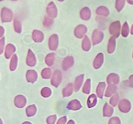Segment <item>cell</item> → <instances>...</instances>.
I'll list each match as a JSON object with an SVG mask.
<instances>
[{
  "label": "cell",
  "mask_w": 133,
  "mask_h": 124,
  "mask_svg": "<svg viewBox=\"0 0 133 124\" xmlns=\"http://www.w3.org/2000/svg\"><path fill=\"white\" fill-rule=\"evenodd\" d=\"M62 80V74L60 70H56L53 72L51 79V84L52 86L57 88L61 84Z\"/></svg>",
  "instance_id": "3"
},
{
  "label": "cell",
  "mask_w": 133,
  "mask_h": 124,
  "mask_svg": "<svg viewBox=\"0 0 133 124\" xmlns=\"http://www.w3.org/2000/svg\"><path fill=\"white\" fill-rule=\"evenodd\" d=\"M129 86L133 88V75H131L129 78Z\"/></svg>",
  "instance_id": "43"
},
{
  "label": "cell",
  "mask_w": 133,
  "mask_h": 124,
  "mask_svg": "<svg viewBox=\"0 0 133 124\" xmlns=\"http://www.w3.org/2000/svg\"><path fill=\"white\" fill-rule=\"evenodd\" d=\"M46 12L48 16L52 18H55L58 15V10L54 2L51 1L48 4L46 8Z\"/></svg>",
  "instance_id": "6"
},
{
  "label": "cell",
  "mask_w": 133,
  "mask_h": 124,
  "mask_svg": "<svg viewBox=\"0 0 133 124\" xmlns=\"http://www.w3.org/2000/svg\"><path fill=\"white\" fill-rule=\"evenodd\" d=\"M51 95V90L48 87H44L41 90V96L44 97H49Z\"/></svg>",
  "instance_id": "38"
},
{
  "label": "cell",
  "mask_w": 133,
  "mask_h": 124,
  "mask_svg": "<svg viewBox=\"0 0 133 124\" xmlns=\"http://www.w3.org/2000/svg\"><path fill=\"white\" fill-rule=\"evenodd\" d=\"M53 23H54V19L53 18H51L49 16H44V21H43V25L45 27L47 28H50L52 25H53Z\"/></svg>",
  "instance_id": "30"
},
{
  "label": "cell",
  "mask_w": 133,
  "mask_h": 124,
  "mask_svg": "<svg viewBox=\"0 0 133 124\" xmlns=\"http://www.w3.org/2000/svg\"><path fill=\"white\" fill-rule=\"evenodd\" d=\"M26 64L27 66L31 67H33L36 64V58L34 53L31 49L28 50L27 58H26Z\"/></svg>",
  "instance_id": "10"
},
{
  "label": "cell",
  "mask_w": 133,
  "mask_h": 124,
  "mask_svg": "<svg viewBox=\"0 0 133 124\" xmlns=\"http://www.w3.org/2000/svg\"><path fill=\"white\" fill-rule=\"evenodd\" d=\"M107 82L109 85H116L119 82V75L114 73L109 74L107 78Z\"/></svg>",
  "instance_id": "11"
},
{
  "label": "cell",
  "mask_w": 133,
  "mask_h": 124,
  "mask_svg": "<svg viewBox=\"0 0 133 124\" xmlns=\"http://www.w3.org/2000/svg\"><path fill=\"white\" fill-rule=\"evenodd\" d=\"M109 124H121L120 120L118 117H113L109 120Z\"/></svg>",
  "instance_id": "40"
},
{
  "label": "cell",
  "mask_w": 133,
  "mask_h": 124,
  "mask_svg": "<svg viewBox=\"0 0 133 124\" xmlns=\"http://www.w3.org/2000/svg\"><path fill=\"white\" fill-rule=\"evenodd\" d=\"M104 38V34L99 29H95L92 32V41L94 45H96L97 44L101 42Z\"/></svg>",
  "instance_id": "4"
},
{
  "label": "cell",
  "mask_w": 133,
  "mask_h": 124,
  "mask_svg": "<svg viewBox=\"0 0 133 124\" xmlns=\"http://www.w3.org/2000/svg\"><path fill=\"white\" fill-rule=\"evenodd\" d=\"M129 34V27L127 22H124L122 29V35L123 37H127Z\"/></svg>",
  "instance_id": "36"
},
{
  "label": "cell",
  "mask_w": 133,
  "mask_h": 124,
  "mask_svg": "<svg viewBox=\"0 0 133 124\" xmlns=\"http://www.w3.org/2000/svg\"><path fill=\"white\" fill-rule=\"evenodd\" d=\"M11 1H18V0H11Z\"/></svg>",
  "instance_id": "51"
},
{
  "label": "cell",
  "mask_w": 133,
  "mask_h": 124,
  "mask_svg": "<svg viewBox=\"0 0 133 124\" xmlns=\"http://www.w3.org/2000/svg\"><path fill=\"white\" fill-rule=\"evenodd\" d=\"M14 31L18 33H20L22 32V24L17 17H15L14 19Z\"/></svg>",
  "instance_id": "34"
},
{
  "label": "cell",
  "mask_w": 133,
  "mask_h": 124,
  "mask_svg": "<svg viewBox=\"0 0 133 124\" xmlns=\"http://www.w3.org/2000/svg\"><path fill=\"white\" fill-rule=\"evenodd\" d=\"M27 100L26 98L22 95H18L14 98V105L18 108H23L26 105Z\"/></svg>",
  "instance_id": "12"
},
{
  "label": "cell",
  "mask_w": 133,
  "mask_h": 124,
  "mask_svg": "<svg viewBox=\"0 0 133 124\" xmlns=\"http://www.w3.org/2000/svg\"><path fill=\"white\" fill-rule=\"evenodd\" d=\"M26 114L28 117L33 116L35 115L36 113V107L35 105H31L27 107L26 109Z\"/></svg>",
  "instance_id": "31"
},
{
  "label": "cell",
  "mask_w": 133,
  "mask_h": 124,
  "mask_svg": "<svg viewBox=\"0 0 133 124\" xmlns=\"http://www.w3.org/2000/svg\"><path fill=\"white\" fill-rule=\"evenodd\" d=\"M91 90V80L90 79H88L84 83V86L83 87V92L85 94H89Z\"/></svg>",
  "instance_id": "32"
},
{
  "label": "cell",
  "mask_w": 133,
  "mask_h": 124,
  "mask_svg": "<svg viewBox=\"0 0 133 124\" xmlns=\"http://www.w3.org/2000/svg\"><path fill=\"white\" fill-rule=\"evenodd\" d=\"M113 112H114V110H113L112 107H110L107 103H105L103 107V116L110 117L113 114Z\"/></svg>",
  "instance_id": "25"
},
{
  "label": "cell",
  "mask_w": 133,
  "mask_h": 124,
  "mask_svg": "<svg viewBox=\"0 0 133 124\" xmlns=\"http://www.w3.org/2000/svg\"><path fill=\"white\" fill-rule=\"evenodd\" d=\"M45 62L47 64V66L50 67L53 65L55 62V54L53 53H49L47 55V56L45 58Z\"/></svg>",
  "instance_id": "28"
},
{
  "label": "cell",
  "mask_w": 133,
  "mask_h": 124,
  "mask_svg": "<svg viewBox=\"0 0 133 124\" xmlns=\"http://www.w3.org/2000/svg\"><path fill=\"white\" fill-rule=\"evenodd\" d=\"M127 1L130 5H133V0H127Z\"/></svg>",
  "instance_id": "45"
},
{
  "label": "cell",
  "mask_w": 133,
  "mask_h": 124,
  "mask_svg": "<svg viewBox=\"0 0 133 124\" xmlns=\"http://www.w3.org/2000/svg\"><path fill=\"white\" fill-rule=\"evenodd\" d=\"M74 64V58L72 56H68L66 57L63 60L62 63V68L64 70H69L73 66Z\"/></svg>",
  "instance_id": "9"
},
{
  "label": "cell",
  "mask_w": 133,
  "mask_h": 124,
  "mask_svg": "<svg viewBox=\"0 0 133 124\" xmlns=\"http://www.w3.org/2000/svg\"><path fill=\"white\" fill-rule=\"evenodd\" d=\"M51 70L49 68H46L43 69L42 71H41V76L43 79H48L51 77Z\"/></svg>",
  "instance_id": "33"
},
{
  "label": "cell",
  "mask_w": 133,
  "mask_h": 124,
  "mask_svg": "<svg viewBox=\"0 0 133 124\" xmlns=\"http://www.w3.org/2000/svg\"><path fill=\"white\" fill-rule=\"evenodd\" d=\"M119 103V96L117 93L114 94L110 100V104L113 107H116Z\"/></svg>",
  "instance_id": "37"
},
{
  "label": "cell",
  "mask_w": 133,
  "mask_h": 124,
  "mask_svg": "<svg viewBox=\"0 0 133 124\" xmlns=\"http://www.w3.org/2000/svg\"><path fill=\"white\" fill-rule=\"evenodd\" d=\"M22 124H31V123H30V122H23Z\"/></svg>",
  "instance_id": "48"
},
{
  "label": "cell",
  "mask_w": 133,
  "mask_h": 124,
  "mask_svg": "<svg viewBox=\"0 0 133 124\" xmlns=\"http://www.w3.org/2000/svg\"><path fill=\"white\" fill-rule=\"evenodd\" d=\"M83 80H84V74H81L75 78V83H74V89L76 92H78L81 87Z\"/></svg>",
  "instance_id": "22"
},
{
  "label": "cell",
  "mask_w": 133,
  "mask_h": 124,
  "mask_svg": "<svg viewBox=\"0 0 133 124\" xmlns=\"http://www.w3.org/2000/svg\"><path fill=\"white\" fill-rule=\"evenodd\" d=\"M74 88V86L73 85L72 83H69V84H68L64 87V88L62 90V95H63V97H66L71 96L73 93Z\"/></svg>",
  "instance_id": "23"
},
{
  "label": "cell",
  "mask_w": 133,
  "mask_h": 124,
  "mask_svg": "<svg viewBox=\"0 0 133 124\" xmlns=\"http://www.w3.org/2000/svg\"><path fill=\"white\" fill-rule=\"evenodd\" d=\"M0 1H3V0H0Z\"/></svg>",
  "instance_id": "52"
},
{
  "label": "cell",
  "mask_w": 133,
  "mask_h": 124,
  "mask_svg": "<svg viewBox=\"0 0 133 124\" xmlns=\"http://www.w3.org/2000/svg\"><path fill=\"white\" fill-rule=\"evenodd\" d=\"M16 51V48L13 44H9L6 45L5 50V57L6 59H9L12 57V55Z\"/></svg>",
  "instance_id": "17"
},
{
  "label": "cell",
  "mask_w": 133,
  "mask_h": 124,
  "mask_svg": "<svg viewBox=\"0 0 133 124\" xmlns=\"http://www.w3.org/2000/svg\"><path fill=\"white\" fill-rule=\"evenodd\" d=\"M131 35H133V24H132V27H131Z\"/></svg>",
  "instance_id": "47"
},
{
  "label": "cell",
  "mask_w": 133,
  "mask_h": 124,
  "mask_svg": "<svg viewBox=\"0 0 133 124\" xmlns=\"http://www.w3.org/2000/svg\"><path fill=\"white\" fill-rule=\"evenodd\" d=\"M105 88H106V84L104 82H100L98 84L97 89H96V93H97V96L99 98L103 99Z\"/></svg>",
  "instance_id": "20"
},
{
  "label": "cell",
  "mask_w": 133,
  "mask_h": 124,
  "mask_svg": "<svg viewBox=\"0 0 133 124\" xmlns=\"http://www.w3.org/2000/svg\"><path fill=\"white\" fill-rule=\"evenodd\" d=\"M0 124H3L2 123V120H0Z\"/></svg>",
  "instance_id": "50"
},
{
  "label": "cell",
  "mask_w": 133,
  "mask_h": 124,
  "mask_svg": "<svg viewBox=\"0 0 133 124\" xmlns=\"http://www.w3.org/2000/svg\"><path fill=\"white\" fill-rule=\"evenodd\" d=\"M67 124H75V122L73 120H70L68 122Z\"/></svg>",
  "instance_id": "46"
},
{
  "label": "cell",
  "mask_w": 133,
  "mask_h": 124,
  "mask_svg": "<svg viewBox=\"0 0 133 124\" xmlns=\"http://www.w3.org/2000/svg\"><path fill=\"white\" fill-rule=\"evenodd\" d=\"M0 31H1V33H0V37H3L4 33V28L1 26L0 27Z\"/></svg>",
  "instance_id": "44"
},
{
  "label": "cell",
  "mask_w": 133,
  "mask_h": 124,
  "mask_svg": "<svg viewBox=\"0 0 133 124\" xmlns=\"http://www.w3.org/2000/svg\"><path fill=\"white\" fill-rule=\"evenodd\" d=\"M57 120V116L52 115L48 117L46 120V122L48 124H54Z\"/></svg>",
  "instance_id": "39"
},
{
  "label": "cell",
  "mask_w": 133,
  "mask_h": 124,
  "mask_svg": "<svg viewBox=\"0 0 133 124\" xmlns=\"http://www.w3.org/2000/svg\"><path fill=\"white\" fill-rule=\"evenodd\" d=\"M91 15H92V13H91L90 9L88 7H87V6L83 7V9L81 10L80 17L82 19H83V20H89L91 18Z\"/></svg>",
  "instance_id": "14"
},
{
  "label": "cell",
  "mask_w": 133,
  "mask_h": 124,
  "mask_svg": "<svg viewBox=\"0 0 133 124\" xmlns=\"http://www.w3.org/2000/svg\"><path fill=\"white\" fill-rule=\"evenodd\" d=\"M57 1H61V2H62V1H64V0H57Z\"/></svg>",
  "instance_id": "49"
},
{
  "label": "cell",
  "mask_w": 133,
  "mask_h": 124,
  "mask_svg": "<svg viewBox=\"0 0 133 124\" xmlns=\"http://www.w3.org/2000/svg\"><path fill=\"white\" fill-rule=\"evenodd\" d=\"M87 32V27L84 25H79L75 27L74 30V35L77 38H83L85 36V34Z\"/></svg>",
  "instance_id": "7"
},
{
  "label": "cell",
  "mask_w": 133,
  "mask_h": 124,
  "mask_svg": "<svg viewBox=\"0 0 133 124\" xmlns=\"http://www.w3.org/2000/svg\"><path fill=\"white\" fill-rule=\"evenodd\" d=\"M116 38L114 36H112L109 40L107 45V52L110 54L114 53L116 48Z\"/></svg>",
  "instance_id": "19"
},
{
  "label": "cell",
  "mask_w": 133,
  "mask_h": 124,
  "mask_svg": "<svg viewBox=\"0 0 133 124\" xmlns=\"http://www.w3.org/2000/svg\"><path fill=\"white\" fill-rule=\"evenodd\" d=\"M17 65H18V57H17L16 55L14 54L11 57L10 65H9V68L11 71H14L16 69Z\"/></svg>",
  "instance_id": "29"
},
{
  "label": "cell",
  "mask_w": 133,
  "mask_h": 124,
  "mask_svg": "<svg viewBox=\"0 0 133 124\" xmlns=\"http://www.w3.org/2000/svg\"><path fill=\"white\" fill-rule=\"evenodd\" d=\"M104 62V55L102 53L97 55L93 62V66L95 69H99L101 67Z\"/></svg>",
  "instance_id": "13"
},
{
  "label": "cell",
  "mask_w": 133,
  "mask_h": 124,
  "mask_svg": "<svg viewBox=\"0 0 133 124\" xmlns=\"http://www.w3.org/2000/svg\"><path fill=\"white\" fill-rule=\"evenodd\" d=\"M96 13L98 16H101L104 17H107L110 14L109 9L105 6H100L98 8H97Z\"/></svg>",
  "instance_id": "21"
},
{
  "label": "cell",
  "mask_w": 133,
  "mask_h": 124,
  "mask_svg": "<svg viewBox=\"0 0 133 124\" xmlns=\"http://www.w3.org/2000/svg\"><path fill=\"white\" fill-rule=\"evenodd\" d=\"M66 121H67V118H66V116H63V117H62V118H61L59 120H58L57 124H65V123H66Z\"/></svg>",
  "instance_id": "42"
},
{
  "label": "cell",
  "mask_w": 133,
  "mask_h": 124,
  "mask_svg": "<svg viewBox=\"0 0 133 124\" xmlns=\"http://www.w3.org/2000/svg\"><path fill=\"white\" fill-rule=\"evenodd\" d=\"M32 38L35 42H41L44 40V33L40 31H39V30H34L32 34Z\"/></svg>",
  "instance_id": "16"
},
{
  "label": "cell",
  "mask_w": 133,
  "mask_h": 124,
  "mask_svg": "<svg viewBox=\"0 0 133 124\" xmlns=\"http://www.w3.org/2000/svg\"><path fill=\"white\" fill-rule=\"evenodd\" d=\"M81 108V104L77 100H74L70 101L67 105V109L70 110H78Z\"/></svg>",
  "instance_id": "18"
},
{
  "label": "cell",
  "mask_w": 133,
  "mask_h": 124,
  "mask_svg": "<svg viewBox=\"0 0 133 124\" xmlns=\"http://www.w3.org/2000/svg\"><path fill=\"white\" fill-rule=\"evenodd\" d=\"M13 19V12L10 9L3 7L1 11V19L3 23L10 22Z\"/></svg>",
  "instance_id": "1"
},
{
  "label": "cell",
  "mask_w": 133,
  "mask_h": 124,
  "mask_svg": "<svg viewBox=\"0 0 133 124\" xmlns=\"http://www.w3.org/2000/svg\"><path fill=\"white\" fill-rule=\"evenodd\" d=\"M38 78V74L35 70H29L26 73V79L27 82L31 83H34Z\"/></svg>",
  "instance_id": "15"
},
{
  "label": "cell",
  "mask_w": 133,
  "mask_h": 124,
  "mask_svg": "<svg viewBox=\"0 0 133 124\" xmlns=\"http://www.w3.org/2000/svg\"><path fill=\"white\" fill-rule=\"evenodd\" d=\"M82 49L84 51H88L91 48V42L88 36L85 35L84 38H83V42H82Z\"/></svg>",
  "instance_id": "24"
},
{
  "label": "cell",
  "mask_w": 133,
  "mask_h": 124,
  "mask_svg": "<svg viewBox=\"0 0 133 124\" xmlns=\"http://www.w3.org/2000/svg\"><path fill=\"white\" fill-rule=\"evenodd\" d=\"M121 31V23L119 21H115L111 23L109 26V32L112 36L116 38L119 37Z\"/></svg>",
  "instance_id": "2"
},
{
  "label": "cell",
  "mask_w": 133,
  "mask_h": 124,
  "mask_svg": "<svg viewBox=\"0 0 133 124\" xmlns=\"http://www.w3.org/2000/svg\"><path fill=\"white\" fill-rule=\"evenodd\" d=\"M125 5V0H116L115 8L118 12H121Z\"/></svg>",
  "instance_id": "35"
},
{
  "label": "cell",
  "mask_w": 133,
  "mask_h": 124,
  "mask_svg": "<svg viewBox=\"0 0 133 124\" xmlns=\"http://www.w3.org/2000/svg\"><path fill=\"white\" fill-rule=\"evenodd\" d=\"M132 58H133V53H132Z\"/></svg>",
  "instance_id": "53"
},
{
  "label": "cell",
  "mask_w": 133,
  "mask_h": 124,
  "mask_svg": "<svg viewBox=\"0 0 133 124\" xmlns=\"http://www.w3.org/2000/svg\"><path fill=\"white\" fill-rule=\"evenodd\" d=\"M58 45V35L54 34L52 35L49 37V40H48V46H49V49L51 51H55L57 50Z\"/></svg>",
  "instance_id": "8"
},
{
  "label": "cell",
  "mask_w": 133,
  "mask_h": 124,
  "mask_svg": "<svg viewBox=\"0 0 133 124\" xmlns=\"http://www.w3.org/2000/svg\"><path fill=\"white\" fill-rule=\"evenodd\" d=\"M97 103V96L95 94H91L87 100V106L88 108H92Z\"/></svg>",
  "instance_id": "26"
},
{
  "label": "cell",
  "mask_w": 133,
  "mask_h": 124,
  "mask_svg": "<svg viewBox=\"0 0 133 124\" xmlns=\"http://www.w3.org/2000/svg\"><path fill=\"white\" fill-rule=\"evenodd\" d=\"M4 44H5V38L2 37L0 40V53L2 54L3 52Z\"/></svg>",
  "instance_id": "41"
},
{
  "label": "cell",
  "mask_w": 133,
  "mask_h": 124,
  "mask_svg": "<svg viewBox=\"0 0 133 124\" xmlns=\"http://www.w3.org/2000/svg\"><path fill=\"white\" fill-rule=\"evenodd\" d=\"M131 108V103L126 99L122 100L118 103V109L119 111L123 113H127L130 111Z\"/></svg>",
  "instance_id": "5"
},
{
  "label": "cell",
  "mask_w": 133,
  "mask_h": 124,
  "mask_svg": "<svg viewBox=\"0 0 133 124\" xmlns=\"http://www.w3.org/2000/svg\"><path fill=\"white\" fill-rule=\"evenodd\" d=\"M117 87L116 85H109V87L107 88V90L105 92V96L107 97H109L116 93Z\"/></svg>",
  "instance_id": "27"
}]
</instances>
